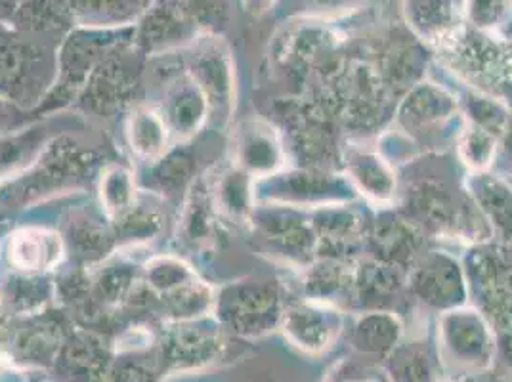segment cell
<instances>
[{
	"instance_id": "7a4b0ae2",
	"label": "cell",
	"mask_w": 512,
	"mask_h": 382,
	"mask_svg": "<svg viewBox=\"0 0 512 382\" xmlns=\"http://www.w3.org/2000/svg\"><path fill=\"white\" fill-rule=\"evenodd\" d=\"M167 373H190L213 363L220 350V335L205 325L176 323L157 340Z\"/></svg>"
},
{
	"instance_id": "4fadbf2b",
	"label": "cell",
	"mask_w": 512,
	"mask_h": 382,
	"mask_svg": "<svg viewBox=\"0 0 512 382\" xmlns=\"http://www.w3.org/2000/svg\"><path fill=\"white\" fill-rule=\"evenodd\" d=\"M0 382H20V381H16V379H12V377H2V375H0Z\"/></svg>"
},
{
	"instance_id": "8fae6325",
	"label": "cell",
	"mask_w": 512,
	"mask_h": 382,
	"mask_svg": "<svg viewBox=\"0 0 512 382\" xmlns=\"http://www.w3.org/2000/svg\"><path fill=\"white\" fill-rule=\"evenodd\" d=\"M102 197L106 199L109 209H127L132 197V182L125 170L113 169L107 174L106 182L102 186Z\"/></svg>"
},
{
	"instance_id": "6da1fadb",
	"label": "cell",
	"mask_w": 512,
	"mask_h": 382,
	"mask_svg": "<svg viewBox=\"0 0 512 382\" xmlns=\"http://www.w3.org/2000/svg\"><path fill=\"white\" fill-rule=\"evenodd\" d=\"M199 35L184 0H151L134 25V48L144 54H161L193 43Z\"/></svg>"
},
{
	"instance_id": "52a82bcc",
	"label": "cell",
	"mask_w": 512,
	"mask_h": 382,
	"mask_svg": "<svg viewBox=\"0 0 512 382\" xmlns=\"http://www.w3.org/2000/svg\"><path fill=\"white\" fill-rule=\"evenodd\" d=\"M157 342L140 348H121L113 356L106 382H161L167 377Z\"/></svg>"
},
{
	"instance_id": "9c48e42d",
	"label": "cell",
	"mask_w": 512,
	"mask_h": 382,
	"mask_svg": "<svg viewBox=\"0 0 512 382\" xmlns=\"http://www.w3.org/2000/svg\"><path fill=\"white\" fill-rule=\"evenodd\" d=\"M130 138L132 148H136V151L146 157H153L161 153L165 144V123L151 111H140L132 117Z\"/></svg>"
},
{
	"instance_id": "277c9868",
	"label": "cell",
	"mask_w": 512,
	"mask_h": 382,
	"mask_svg": "<svg viewBox=\"0 0 512 382\" xmlns=\"http://www.w3.org/2000/svg\"><path fill=\"white\" fill-rule=\"evenodd\" d=\"M151 0H69L75 27L127 29L134 27Z\"/></svg>"
},
{
	"instance_id": "5b68a950",
	"label": "cell",
	"mask_w": 512,
	"mask_h": 382,
	"mask_svg": "<svg viewBox=\"0 0 512 382\" xmlns=\"http://www.w3.org/2000/svg\"><path fill=\"white\" fill-rule=\"evenodd\" d=\"M8 22L25 35H67L75 29L69 0H22Z\"/></svg>"
},
{
	"instance_id": "3957f363",
	"label": "cell",
	"mask_w": 512,
	"mask_h": 382,
	"mask_svg": "<svg viewBox=\"0 0 512 382\" xmlns=\"http://www.w3.org/2000/svg\"><path fill=\"white\" fill-rule=\"evenodd\" d=\"M113 354L102 337L81 331L67 335L52 365L56 382H106Z\"/></svg>"
},
{
	"instance_id": "8992f818",
	"label": "cell",
	"mask_w": 512,
	"mask_h": 382,
	"mask_svg": "<svg viewBox=\"0 0 512 382\" xmlns=\"http://www.w3.org/2000/svg\"><path fill=\"white\" fill-rule=\"evenodd\" d=\"M67 333L52 325L23 329L10 344V358L22 367L52 369Z\"/></svg>"
},
{
	"instance_id": "ba28073f",
	"label": "cell",
	"mask_w": 512,
	"mask_h": 382,
	"mask_svg": "<svg viewBox=\"0 0 512 382\" xmlns=\"http://www.w3.org/2000/svg\"><path fill=\"white\" fill-rule=\"evenodd\" d=\"M10 258L22 270L50 268L60 258V239L41 230L22 232L10 243Z\"/></svg>"
},
{
	"instance_id": "7c38bea8",
	"label": "cell",
	"mask_w": 512,
	"mask_h": 382,
	"mask_svg": "<svg viewBox=\"0 0 512 382\" xmlns=\"http://www.w3.org/2000/svg\"><path fill=\"white\" fill-rule=\"evenodd\" d=\"M22 0H0V16L2 18H10L12 16V12H14V8L20 4Z\"/></svg>"
},
{
	"instance_id": "30bf717a",
	"label": "cell",
	"mask_w": 512,
	"mask_h": 382,
	"mask_svg": "<svg viewBox=\"0 0 512 382\" xmlns=\"http://www.w3.org/2000/svg\"><path fill=\"white\" fill-rule=\"evenodd\" d=\"M184 6L201 35H214L230 18L228 0H184Z\"/></svg>"
}]
</instances>
